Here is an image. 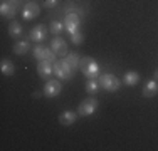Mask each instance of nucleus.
<instances>
[{
    "label": "nucleus",
    "mask_w": 158,
    "mask_h": 151,
    "mask_svg": "<svg viewBox=\"0 0 158 151\" xmlns=\"http://www.w3.org/2000/svg\"><path fill=\"white\" fill-rule=\"evenodd\" d=\"M79 69H81V72L84 74L88 79H96L98 76H99V66H98V62L94 59H91V57L81 59V66H79Z\"/></svg>",
    "instance_id": "obj_1"
},
{
    "label": "nucleus",
    "mask_w": 158,
    "mask_h": 151,
    "mask_svg": "<svg viewBox=\"0 0 158 151\" xmlns=\"http://www.w3.org/2000/svg\"><path fill=\"white\" fill-rule=\"evenodd\" d=\"M73 72H74V71L71 69V66L64 59L56 60V62H54V74L57 76L61 81H69V79L73 77Z\"/></svg>",
    "instance_id": "obj_2"
},
{
    "label": "nucleus",
    "mask_w": 158,
    "mask_h": 151,
    "mask_svg": "<svg viewBox=\"0 0 158 151\" xmlns=\"http://www.w3.org/2000/svg\"><path fill=\"white\" fill-rule=\"evenodd\" d=\"M99 86L103 89H106V91H110V92H114V91H118L119 89V86H121V81H119L116 76H113V74H103V76H99Z\"/></svg>",
    "instance_id": "obj_3"
},
{
    "label": "nucleus",
    "mask_w": 158,
    "mask_h": 151,
    "mask_svg": "<svg viewBox=\"0 0 158 151\" xmlns=\"http://www.w3.org/2000/svg\"><path fill=\"white\" fill-rule=\"evenodd\" d=\"M79 25H81V18H79L77 12H67L66 18H64V27L73 35V34L79 32Z\"/></svg>",
    "instance_id": "obj_4"
},
{
    "label": "nucleus",
    "mask_w": 158,
    "mask_h": 151,
    "mask_svg": "<svg viewBox=\"0 0 158 151\" xmlns=\"http://www.w3.org/2000/svg\"><path fill=\"white\" fill-rule=\"evenodd\" d=\"M34 57L37 60H51V62H56V52L49 47H44V45H35L34 47Z\"/></svg>",
    "instance_id": "obj_5"
},
{
    "label": "nucleus",
    "mask_w": 158,
    "mask_h": 151,
    "mask_svg": "<svg viewBox=\"0 0 158 151\" xmlns=\"http://www.w3.org/2000/svg\"><path fill=\"white\" fill-rule=\"evenodd\" d=\"M96 109H98V99L96 97H88V99H84L79 104L77 112H79V116H91Z\"/></svg>",
    "instance_id": "obj_6"
},
{
    "label": "nucleus",
    "mask_w": 158,
    "mask_h": 151,
    "mask_svg": "<svg viewBox=\"0 0 158 151\" xmlns=\"http://www.w3.org/2000/svg\"><path fill=\"white\" fill-rule=\"evenodd\" d=\"M61 89H62L61 82L56 81V79H51V81H47L46 86H44V96L46 97H56V96H59Z\"/></svg>",
    "instance_id": "obj_7"
},
{
    "label": "nucleus",
    "mask_w": 158,
    "mask_h": 151,
    "mask_svg": "<svg viewBox=\"0 0 158 151\" xmlns=\"http://www.w3.org/2000/svg\"><path fill=\"white\" fill-rule=\"evenodd\" d=\"M39 12H40V7L35 2H29L22 9V17H24V20H32L39 15Z\"/></svg>",
    "instance_id": "obj_8"
},
{
    "label": "nucleus",
    "mask_w": 158,
    "mask_h": 151,
    "mask_svg": "<svg viewBox=\"0 0 158 151\" xmlns=\"http://www.w3.org/2000/svg\"><path fill=\"white\" fill-rule=\"evenodd\" d=\"M54 62H51V60H39V64H37V72L42 79H47L49 76L54 72V66H52Z\"/></svg>",
    "instance_id": "obj_9"
},
{
    "label": "nucleus",
    "mask_w": 158,
    "mask_h": 151,
    "mask_svg": "<svg viewBox=\"0 0 158 151\" xmlns=\"http://www.w3.org/2000/svg\"><path fill=\"white\" fill-rule=\"evenodd\" d=\"M46 37H47V29H46V25H42V24L35 25V27L31 30V40H34V42H42Z\"/></svg>",
    "instance_id": "obj_10"
},
{
    "label": "nucleus",
    "mask_w": 158,
    "mask_h": 151,
    "mask_svg": "<svg viewBox=\"0 0 158 151\" xmlns=\"http://www.w3.org/2000/svg\"><path fill=\"white\" fill-rule=\"evenodd\" d=\"M51 49L56 52V55H66V54H67V44L64 42V39H61V37H56V39H52Z\"/></svg>",
    "instance_id": "obj_11"
},
{
    "label": "nucleus",
    "mask_w": 158,
    "mask_h": 151,
    "mask_svg": "<svg viewBox=\"0 0 158 151\" xmlns=\"http://www.w3.org/2000/svg\"><path fill=\"white\" fill-rule=\"evenodd\" d=\"M76 119H77V112L76 111H64V112L59 114V123H61L62 126H71Z\"/></svg>",
    "instance_id": "obj_12"
},
{
    "label": "nucleus",
    "mask_w": 158,
    "mask_h": 151,
    "mask_svg": "<svg viewBox=\"0 0 158 151\" xmlns=\"http://www.w3.org/2000/svg\"><path fill=\"white\" fill-rule=\"evenodd\" d=\"M155 94H158V81L150 79V81L145 84V88H143V96L145 97H153Z\"/></svg>",
    "instance_id": "obj_13"
},
{
    "label": "nucleus",
    "mask_w": 158,
    "mask_h": 151,
    "mask_svg": "<svg viewBox=\"0 0 158 151\" xmlns=\"http://www.w3.org/2000/svg\"><path fill=\"white\" fill-rule=\"evenodd\" d=\"M64 60L69 64L73 71H77L79 66H81V59H79V55L76 54V52H67L66 57H64Z\"/></svg>",
    "instance_id": "obj_14"
},
{
    "label": "nucleus",
    "mask_w": 158,
    "mask_h": 151,
    "mask_svg": "<svg viewBox=\"0 0 158 151\" xmlns=\"http://www.w3.org/2000/svg\"><path fill=\"white\" fill-rule=\"evenodd\" d=\"M0 14L3 15V17H15V14H17V9H15V5H10V2H3L2 3V7H0Z\"/></svg>",
    "instance_id": "obj_15"
},
{
    "label": "nucleus",
    "mask_w": 158,
    "mask_h": 151,
    "mask_svg": "<svg viewBox=\"0 0 158 151\" xmlns=\"http://www.w3.org/2000/svg\"><path fill=\"white\" fill-rule=\"evenodd\" d=\"M138 81H140V74L135 72V71L126 72L125 77H123V84H126V86H136Z\"/></svg>",
    "instance_id": "obj_16"
},
{
    "label": "nucleus",
    "mask_w": 158,
    "mask_h": 151,
    "mask_svg": "<svg viewBox=\"0 0 158 151\" xmlns=\"http://www.w3.org/2000/svg\"><path fill=\"white\" fill-rule=\"evenodd\" d=\"M0 71H2L3 76H12L15 72V67H14V64L10 62L9 59H2V62H0Z\"/></svg>",
    "instance_id": "obj_17"
},
{
    "label": "nucleus",
    "mask_w": 158,
    "mask_h": 151,
    "mask_svg": "<svg viewBox=\"0 0 158 151\" xmlns=\"http://www.w3.org/2000/svg\"><path fill=\"white\" fill-rule=\"evenodd\" d=\"M9 34H10V37L12 39H20L22 37V34H24V30H22V27H20V24L19 22H12V24L9 25Z\"/></svg>",
    "instance_id": "obj_18"
},
{
    "label": "nucleus",
    "mask_w": 158,
    "mask_h": 151,
    "mask_svg": "<svg viewBox=\"0 0 158 151\" xmlns=\"http://www.w3.org/2000/svg\"><path fill=\"white\" fill-rule=\"evenodd\" d=\"M29 42L27 40H19V42H15V45H14V54H17V55H24L25 52L29 51Z\"/></svg>",
    "instance_id": "obj_19"
},
{
    "label": "nucleus",
    "mask_w": 158,
    "mask_h": 151,
    "mask_svg": "<svg viewBox=\"0 0 158 151\" xmlns=\"http://www.w3.org/2000/svg\"><path fill=\"white\" fill-rule=\"evenodd\" d=\"M98 89H99V81L89 79V81L86 82V91H88V94H96Z\"/></svg>",
    "instance_id": "obj_20"
},
{
    "label": "nucleus",
    "mask_w": 158,
    "mask_h": 151,
    "mask_svg": "<svg viewBox=\"0 0 158 151\" xmlns=\"http://www.w3.org/2000/svg\"><path fill=\"white\" fill-rule=\"evenodd\" d=\"M64 29H66V27H64L62 22H59V20H52V22H51V32L56 34V35H59V34H61Z\"/></svg>",
    "instance_id": "obj_21"
},
{
    "label": "nucleus",
    "mask_w": 158,
    "mask_h": 151,
    "mask_svg": "<svg viewBox=\"0 0 158 151\" xmlns=\"http://www.w3.org/2000/svg\"><path fill=\"white\" fill-rule=\"evenodd\" d=\"M71 40H73V44H82L84 42V35H82L81 32H76V34H73V35H71Z\"/></svg>",
    "instance_id": "obj_22"
},
{
    "label": "nucleus",
    "mask_w": 158,
    "mask_h": 151,
    "mask_svg": "<svg viewBox=\"0 0 158 151\" xmlns=\"http://www.w3.org/2000/svg\"><path fill=\"white\" fill-rule=\"evenodd\" d=\"M56 5H57V0H46L44 2V7H47V9H52Z\"/></svg>",
    "instance_id": "obj_23"
},
{
    "label": "nucleus",
    "mask_w": 158,
    "mask_h": 151,
    "mask_svg": "<svg viewBox=\"0 0 158 151\" xmlns=\"http://www.w3.org/2000/svg\"><path fill=\"white\" fill-rule=\"evenodd\" d=\"M40 96H42V94H40V92H39V91H35V92H34V94H32V97H34V99H39V97H40Z\"/></svg>",
    "instance_id": "obj_24"
},
{
    "label": "nucleus",
    "mask_w": 158,
    "mask_h": 151,
    "mask_svg": "<svg viewBox=\"0 0 158 151\" xmlns=\"http://www.w3.org/2000/svg\"><path fill=\"white\" fill-rule=\"evenodd\" d=\"M153 79H155V81H158V69L155 71V74H153Z\"/></svg>",
    "instance_id": "obj_25"
},
{
    "label": "nucleus",
    "mask_w": 158,
    "mask_h": 151,
    "mask_svg": "<svg viewBox=\"0 0 158 151\" xmlns=\"http://www.w3.org/2000/svg\"><path fill=\"white\" fill-rule=\"evenodd\" d=\"M10 2H15V3H19V2H20V0H10Z\"/></svg>",
    "instance_id": "obj_26"
}]
</instances>
